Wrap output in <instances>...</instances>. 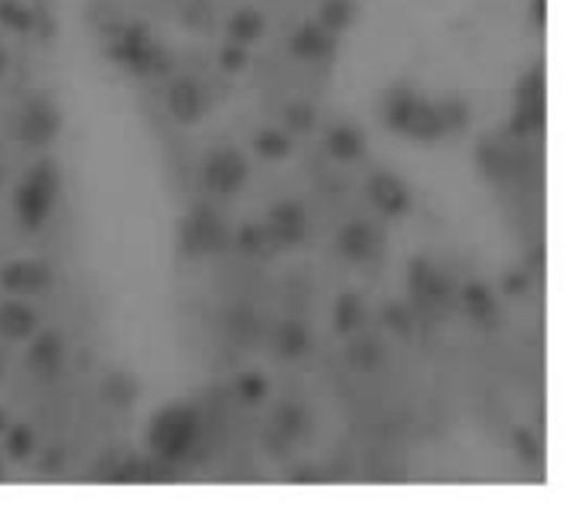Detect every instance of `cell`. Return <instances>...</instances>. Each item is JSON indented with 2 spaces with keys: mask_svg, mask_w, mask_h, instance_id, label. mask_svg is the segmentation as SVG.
Listing matches in <instances>:
<instances>
[{
  "mask_svg": "<svg viewBox=\"0 0 585 523\" xmlns=\"http://www.w3.org/2000/svg\"><path fill=\"white\" fill-rule=\"evenodd\" d=\"M199 411L185 400H172L165 408H158L154 418L145 427V445L154 459L161 462H182L199 441Z\"/></svg>",
  "mask_w": 585,
  "mask_h": 523,
  "instance_id": "obj_1",
  "label": "cell"
},
{
  "mask_svg": "<svg viewBox=\"0 0 585 523\" xmlns=\"http://www.w3.org/2000/svg\"><path fill=\"white\" fill-rule=\"evenodd\" d=\"M59 192H62V175L55 169V161H38L35 169H28V175L21 178L14 192V212L21 226L35 233L49 223Z\"/></svg>",
  "mask_w": 585,
  "mask_h": 523,
  "instance_id": "obj_2",
  "label": "cell"
},
{
  "mask_svg": "<svg viewBox=\"0 0 585 523\" xmlns=\"http://www.w3.org/2000/svg\"><path fill=\"white\" fill-rule=\"evenodd\" d=\"M107 55L130 69L137 76H161L169 73V52L151 38V32L145 25H124L121 32L113 35Z\"/></svg>",
  "mask_w": 585,
  "mask_h": 523,
  "instance_id": "obj_3",
  "label": "cell"
},
{
  "mask_svg": "<svg viewBox=\"0 0 585 523\" xmlns=\"http://www.w3.org/2000/svg\"><path fill=\"white\" fill-rule=\"evenodd\" d=\"M178 244H182V250L189 253V257H213V253H223L226 244H229L226 220H223L209 202H199V206L189 209V216L182 220Z\"/></svg>",
  "mask_w": 585,
  "mask_h": 523,
  "instance_id": "obj_4",
  "label": "cell"
},
{
  "mask_svg": "<svg viewBox=\"0 0 585 523\" xmlns=\"http://www.w3.org/2000/svg\"><path fill=\"white\" fill-rule=\"evenodd\" d=\"M247 175H250V164H247L244 151H237V148H216L199 164V185L209 196H223V199L237 196L247 185Z\"/></svg>",
  "mask_w": 585,
  "mask_h": 523,
  "instance_id": "obj_5",
  "label": "cell"
},
{
  "mask_svg": "<svg viewBox=\"0 0 585 523\" xmlns=\"http://www.w3.org/2000/svg\"><path fill=\"white\" fill-rule=\"evenodd\" d=\"M62 134V113L52 100L35 97L21 107L17 113V137L25 140L28 148H45Z\"/></svg>",
  "mask_w": 585,
  "mask_h": 523,
  "instance_id": "obj_6",
  "label": "cell"
},
{
  "mask_svg": "<svg viewBox=\"0 0 585 523\" xmlns=\"http://www.w3.org/2000/svg\"><path fill=\"white\" fill-rule=\"evenodd\" d=\"M52 267L45 264V260H8V264H0V288L8 295H45L52 288Z\"/></svg>",
  "mask_w": 585,
  "mask_h": 523,
  "instance_id": "obj_7",
  "label": "cell"
},
{
  "mask_svg": "<svg viewBox=\"0 0 585 523\" xmlns=\"http://www.w3.org/2000/svg\"><path fill=\"white\" fill-rule=\"evenodd\" d=\"M408 288H411V298L414 304L421 308H441L449 298H452V284L449 277L441 274L428 257H414L408 264Z\"/></svg>",
  "mask_w": 585,
  "mask_h": 523,
  "instance_id": "obj_8",
  "label": "cell"
},
{
  "mask_svg": "<svg viewBox=\"0 0 585 523\" xmlns=\"http://www.w3.org/2000/svg\"><path fill=\"white\" fill-rule=\"evenodd\" d=\"M366 199L373 202V209L387 220H401L411 209V188L404 178H397L390 172H373L366 178Z\"/></svg>",
  "mask_w": 585,
  "mask_h": 523,
  "instance_id": "obj_9",
  "label": "cell"
},
{
  "mask_svg": "<svg viewBox=\"0 0 585 523\" xmlns=\"http://www.w3.org/2000/svg\"><path fill=\"white\" fill-rule=\"evenodd\" d=\"M264 226L277 247H298L309 236V209L295 199H281L271 206Z\"/></svg>",
  "mask_w": 585,
  "mask_h": 523,
  "instance_id": "obj_10",
  "label": "cell"
},
{
  "mask_svg": "<svg viewBox=\"0 0 585 523\" xmlns=\"http://www.w3.org/2000/svg\"><path fill=\"white\" fill-rule=\"evenodd\" d=\"M381 247H384L381 229L366 220H349L336 233V250H339V257L349 260V264H366V260L381 253Z\"/></svg>",
  "mask_w": 585,
  "mask_h": 523,
  "instance_id": "obj_11",
  "label": "cell"
},
{
  "mask_svg": "<svg viewBox=\"0 0 585 523\" xmlns=\"http://www.w3.org/2000/svg\"><path fill=\"white\" fill-rule=\"evenodd\" d=\"M336 49H339V35L325 32L319 21H306L288 38V52L301 62H325L336 55Z\"/></svg>",
  "mask_w": 585,
  "mask_h": 523,
  "instance_id": "obj_12",
  "label": "cell"
},
{
  "mask_svg": "<svg viewBox=\"0 0 585 523\" xmlns=\"http://www.w3.org/2000/svg\"><path fill=\"white\" fill-rule=\"evenodd\" d=\"M165 107L178 124H199L206 116V92L196 79L175 76L165 89Z\"/></svg>",
  "mask_w": 585,
  "mask_h": 523,
  "instance_id": "obj_13",
  "label": "cell"
},
{
  "mask_svg": "<svg viewBox=\"0 0 585 523\" xmlns=\"http://www.w3.org/2000/svg\"><path fill=\"white\" fill-rule=\"evenodd\" d=\"M65 363V339L52 328H38L28 346V370L38 376H55Z\"/></svg>",
  "mask_w": 585,
  "mask_h": 523,
  "instance_id": "obj_14",
  "label": "cell"
},
{
  "mask_svg": "<svg viewBox=\"0 0 585 523\" xmlns=\"http://www.w3.org/2000/svg\"><path fill=\"white\" fill-rule=\"evenodd\" d=\"M38 332V312L25 301H4L0 304V339L8 343H25Z\"/></svg>",
  "mask_w": 585,
  "mask_h": 523,
  "instance_id": "obj_15",
  "label": "cell"
},
{
  "mask_svg": "<svg viewBox=\"0 0 585 523\" xmlns=\"http://www.w3.org/2000/svg\"><path fill=\"white\" fill-rule=\"evenodd\" d=\"M446 134L449 130H446V121H441V113H438V103L418 97L414 113H411V121L404 127V137H411L414 145H435V140H441Z\"/></svg>",
  "mask_w": 585,
  "mask_h": 523,
  "instance_id": "obj_16",
  "label": "cell"
},
{
  "mask_svg": "<svg viewBox=\"0 0 585 523\" xmlns=\"http://www.w3.org/2000/svg\"><path fill=\"white\" fill-rule=\"evenodd\" d=\"M325 151H329V158L339 161V164L360 161L366 154V137L353 124H333L329 130H325Z\"/></svg>",
  "mask_w": 585,
  "mask_h": 523,
  "instance_id": "obj_17",
  "label": "cell"
},
{
  "mask_svg": "<svg viewBox=\"0 0 585 523\" xmlns=\"http://www.w3.org/2000/svg\"><path fill=\"white\" fill-rule=\"evenodd\" d=\"M462 308H465V315H470L476 325H497V319H500V304H497V295H494V288L489 284H483V281H470L462 288Z\"/></svg>",
  "mask_w": 585,
  "mask_h": 523,
  "instance_id": "obj_18",
  "label": "cell"
},
{
  "mask_svg": "<svg viewBox=\"0 0 585 523\" xmlns=\"http://www.w3.org/2000/svg\"><path fill=\"white\" fill-rule=\"evenodd\" d=\"M414 103H418L414 89H408L404 83H390L384 92V127L394 134H404L411 113H414Z\"/></svg>",
  "mask_w": 585,
  "mask_h": 523,
  "instance_id": "obj_19",
  "label": "cell"
},
{
  "mask_svg": "<svg viewBox=\"0 0 585 523\" xmlns=\"http://www.w3.org/2000/svg\"><path fill=\"white\" fill-rule=\"evenodd\" d=\"M267 35V17L257 11V8H237L226 17V41H237V45H257Z\"/></svg>",
  "mask_w": 585,
  "mask_h": 523,
  "instance_id": "obj_20",
  "label": "cell"
},
{
  "mask_svg": "<svg viewBox=\"0 0 585 523\" xmlns=\"http://www.w3.org/2000/svg\"><path fill=\"white\" fill-rule=\"evenodd\" d=\"M274 349H277V356H285V360H301V356L312 349L309 325L298 322V319L281 322L277 332H274Z\"/></svg>",
  "mask_w": 585,
  "mask_h": 523,
  "instance_id": "obj_21",
  "label": "cell"
},
{
  "mask_svg": "<svg viewBox=\"0 0 585 523\" xmlns=\"http://www.w3.org/2000/svg\"><path fill=\"white\" fill-rule=\"evenodd\" d=\"M366 319V301L360 291H343L333 304V328L339 336H353Z\"/></svg>",
  "mask_w": 585,
  "mask_h": 523,
  "instance_id": "obj_22",
  "label": "cell"
},
{
  "mask_svg": "<svg viewBox=\"0 0 585 523\" xmlns=\"http://www.w3.org/2000/svg\"><path fill=\"white\" fill-rule=\"evenodd\" d=\"M387 360V349L381 339H373V336H363L357 339L353 346L346 349V363L353 366L357 373H373V370H381Z\"/></svg>",
  "mask_w": 585,
  "mask_h": 523,
  "instance_id": "obj_23",
  "label": "cell"
},
{
  "mask_svg": "<svg viewBox=\"0 0 585 523\" xmlns=\"http://www.w3.org/2000/svg\"><path fill=\"white\" fill-rule=\"evenodd\" d=\"M253 151L261 154L264 161H288L291 151H295V140L288 130L281 127H264L253 134Z\"/></svg>",
  "mask_w": 585,
  "mask_h": 523,
  "instance_id": "obj_24",
  "label": "cell"
},
{
  "mask_svg": "<svg viewBox=\"0 0 585 523\" xmlns=\"http://www.w3.org/2000/svg\"><path fill=\"white\" fill-rule=\"evenodd\" d=\"M357 21V0H322L319 25L333 35H346Z\"/></svg>",
  "mask_w": 585,
  "mask_h": 523,
  "instance_id": "obj_25",
  "label": "cell"
},
{
  "mask_svg": "<svg viewBox=\"0 0 585 523\" xmlns=\"http://www.w3.org/2000/svg\"><path fill=\"white\" fill-rule=\"evenodd\" d=\"M35 448H38V435H35V427L32 424H8L4 427V456L11 462H25L35 456Z\"/></svg>",
  "mask_w": 585,
  "mask_h": 523,
  "instance_id": "obj_26",
  "label": "cell"
},
{
  "mask_svg": "<svg viewBox=\"0 0 585 523\" xmlns=\"http://www.w3.org/2000/svg\"><path fill=\"white\" fill-rule=\"evenodd\" d=\"M545 124V100H518V113H513L510 130L518 137H531Z\"/></svg>",
  "mask_w": 585,
  "mask_h": 523,
  "instance_id": "obj_27",
  "label": "cell"
},
{
  "mask_svg": "<svg viewBox=\"0 0 585 523\" xmlns=\"http://www.w3.org/2000/svg\"><path fill=\"white\" fill-rule=\"evenodd\" d=\"M237 247H240L247 257H271V253L277 250V244H274V236L267 233V226H257V223L240 226Z\"/></svg>",
  "mask_w": 585,
  "mask_h": 523,
  "instance_id": "obj_28",
  "label": "cell"
},
{
  "mask_svg": "<svg viewBox=\"0 0 585 523\" xmlns=\"http://www.w3.org/2000/svg\"><path fill=\"white\" fill-rule=\"evenodd\" d=\"M0 25L11 28L14 35H28L35 32V11L28 4H21V0H0Z\"/></svg>",
  "mask_w": 585,
  "mask_h": 523,
  "instance_id": "obj_29",
  "label": "cell"
},
{
  "mask_svg": "<svg viewBox=\"0 0 585 523\" xmlns=\"http://www.w3.org/2000/svg\"><path fill=\"white\" fill-rule=\"evenodd\" d=\"M281 121H285V130L288 134H312L319 127V110L312 103H288L285 110H281Z\"/></svg>",
  "mask_w": 585,
  "mask_h": 523,
  "instance_id": "obj_30",
  "label": "cell"
},
{
  "mask_svg": "<svg viewBox=\"0 0 585 523\" xmlns=\"http://www.w3.org/2000/svg\"><path fill=\"white\" fill-rule=\"evenodd\" d=\"M274 427L285 435V441H291L309 427V411L301 408V403H281V408L274 411Z\"/></svg>",
  "mask_w": 585,
  "mask_h": 523,
  "instance_id": "obj_31",
  "label": "cell"
},
{
  "mask_svg": "<svg viewBox=\"0 0 585 523\" xmlns=\"http://www.w3.org/2000/svg\"><path fill=\"white\" fill-rule=\"evenodd\" d=\"M233 390L240 394V400H247V403H261L264 397H267V390H271V384H267V376L264 373H240L237 376V384H233Z\"/></svg>",
  "mask_w": 585,
  "mask_h": 523,
  "instance_id": "obj_32",
  "label": "cell"
},
{
  "mask_svg": "<svg viewBox=\"0 0 585 523\" xmlns=\"http://www.w3.org/2000/svg\"><path fill=\"white\" fill-rule=\"evenodd\" d=\"M103 390H107V397L116 403V408H130L134 397H137V384H134V376H127V373H113L103 384Z\"/></svg>",
  "mask_w": 585,
  "mask_h": 523,
  "instance_id": "obj_33",
  "label": "cell"
},
{
  "mask_svg": "<svg viewBox=\"0 0 585 523\" xmlns=\"http://www.w3.org/2000/svg\"><path fill=\"white\" fill-rule=\"evenodd\" d=\"M438 113H441V121H446L449 134H456V130H462L465 124H470V103L459 100V97L438 100Z\"/></svg>",
  "mask_w": 585,
  "mask_h": 523,
  "instance_id": "obj_34",
  "label": "cell"
},
{
  "mask_svg": "<svg viewBox=\"0 0 585 523\" xmlns=\"http://www.w3.org/2000/svg\"><path fill=\"white\" fill-rule=\"evenodd\" d=\"M513 441H518V456L534 465V469H542L545 465V448H542V438H537L531 427H521L518 435H513Z\"/></svg>",
  "mask_w": 585,
  "mask_h": 523,
  "instance_id": "obj_35",
  "label": "cell"
},
{
  "mask_svg": "<svg viewBox=\"0 0 585 523\" xmlns=\"http://www.w3.org/2000/svg\"><path fill=\"white\" fill-rule=\"evenodd\" d=\"M384 325L394 332L397 339H411V328H414L411 308H404V304H387V308H384Z\"/></svg>",
  "mask_w": 585,
  "mask_h": 523,
  "instance_id": "obj_36",
  "label": "cell"
},
{
  "mask_svg": "<svg viewBox=\"0 0 585 523\" xmlns=\"http://www.w3.org/2000/svg\"><path fill=\"white\" fill-rule=\"evenodd\" d=\"M480 164H483V172H486L489 178H507V175H510V158H507L503 148H497V145H486V148L480 151Z\"/></svg>",
  "mask_w": 585,
  "mask_h": 523,
  "instance_id": "obj_37",
  "label": "cell"
},
{
  "mask_svg": "<svg viewBox=\"0 0 585 523\" xmlns=\"http://www.w3.org/2000/svg\"><path fill=\"white\" fill-rule=\"evenodd\" d=\"M247 62H250V55H247V45L226 41L223 49H220V65H223V73H244Z\"/></svg>",
  "mask_w": 585,
  "mask_h": 523,
  "instance_id": "obj_38",
  "label": "cell"
},
{
  "mask_svg": "<svg viewBox=\"0 0 585 523\" xmlns=\"http://www.w3.org/2000/svg\"><path fill=\"white\" fill-rule=\"evenodd\" d=\"M545 4H548V0H534V28L537 32L548 25V8Z\"/></svg>",
  "mask_w": 585,
  "mask_h": 523,
  "instance_id": "obj_39",
  "label": "cell"
},
{
  "mask_svg": "<svg viewBox=\"0 0 585 523\" xmlns=\"http://www.w3.org/2000/svg\"><path fill=\"white\" fill-rule=\"evenodd\" d=\"M510 284H507V291H513V295H518V291H524V274H513V277H507Z\"/></svg>",
  "mask_w": 585,
  "mask_h": 523,
  "instance_id": "obj_40",
  "label": "cell"
},
{
  "mask_svg": "<svg viewBox=\"0 0 585 523\" xmlns=\"http://www.w3.org/2000/svg\"><path fill=\"white\" fill-rule=\"evenodd\" d=\"M8 62H11V59H8V49H4V41H0V76L8 73Z\"/></svg>",
  "mask_w": 585,
  "mask_h": 523,
  "instance_id": "obj_41",
  "label": "cell"
},
{
  "mask_svg": "<svg viewBox=\"0 0 585 523\" xmlns=\"http://www.w3.org/2000/svg\"><path fill=\"white\" fill-rule=\"evenodd\" d=\"M11 424V418H8V411H0V435H4V427Z\"/></svg>",
  "mask_w": 585,
  "mask_h": 523,
  "instance_id": "obj_42",
  "label": "cell"
},
{
  "mask_svg": "<svg viewBox=\"0 0 585 523\" xmlns=\"http://www.w3.org/2000/svg\"><path fill=\"white\" fill-rule=\"evenodd\" d=\"M8 480V472H4V459H0V483H4Z\"/></svg>",
  "mask_w": 585,
  "mask_h": 523,
  "instance_id": "obj_43",
  "label": "cell"
},
{
  "mask_svg": "<svg viewBox=\"0 0 585 523\" xmlns=\"http://www.w3.org/2000/svg\"><path fill=\"white\" fill-rule=\"evenodd\" d=\"M0 373H4V363H0Z\"/></svg>",
  "mask_w": 585,
  "mask_h": 523,
  "instance_id": "obj_44",
  "label": "cell"
}]
</instances>
